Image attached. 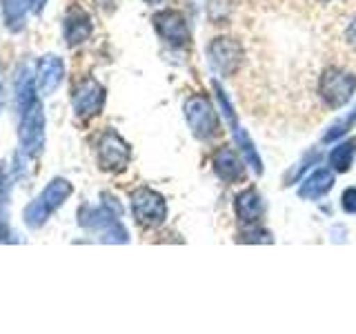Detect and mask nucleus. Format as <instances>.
Returning <instances> with one entry per match:
<instances>
[{
    "instance_id": "f257e3e1",
    "label": "nucleus",
    "mask_w": 356,
    "mask_h": 334,
    "mask_svg": "<svg viewBox=\"0 0 356 334\" xmlns=\"http://www.w3.org/2000/svg\"><path fill=\"white\" fill-rule=\"evenodd\" d=\"M120 207L114 196L103 194V203L100 205H83L78 209V223L89 234L98 237L100 243H129V232L122 225Z\"/></svg>"
},
{
    "instance_id": "f03ea898",
    "label": "nucleus",
    "mask_w": 356,
    "mask_h": 334,
    "mask_svg": "<svg viewBox=\"0 0 356 334\" xmlns=\"http://www.w3.org/2000/svg\"><path fill=\"white\" fill-rule=\"evenodd\" d=\"M74 194V183L67 181L63 176H56L51 181L44 185L42 192L27 203V207L22 209V223L29 228V230H40L44 223L51 218V214H56L63 205L65 200Z\"/></svg>"
},
{
    "instance_id": "7ed1b4c3",
    "label": "nucleus",
    "mask_w": 356,
    "mask_h": 334,
    "mask_svg": "<svg viewBox=\"0 0 356 334\" xmlns=\"http://www.w3.org/2000/svg\"><path fill=\"white\" fill-rule=\"evenodd\" d=\"M211 89H214V94H216V103H218L220 116L227 120V125L232 129V136H234V143H236V150L241 152L245 163H248L252 170H254V174L261 176L263 174V159H261L259 150H256V145H254L252 136L248 134V129L241 125L236 111H234V107H232V100L227 98L225 92H222V87L218 85V81L211 83Z\"/></svg>"
},
{
    "instance_id": "20e7f679",
    "label": "nucleus",
    "mask_w": 356,
    "mask_h": 334,
    "mask_svg": "<svg viewBox=\"0 0 356 334\" xmlns=\"http://www.w3.org/2000/svg\"><path fill=\"white\" fill-rule=\"evenodd\" d=\"M44 141H47V132H44V109L40 100L20 111V122H18V143L20 152L27 159H38L44 152Z\"/></svg>"
},
{
    "instance_id": "39448f33",
    "label": "nucleus",
    "mask_w": 356,
    "mask_h": 334,
    "mask_svg": "<svg viewBox=\"0 0 356 334\" xmlns=\"http://www.w3.org/2000/svg\"><path fill=\"white\" fill-rule=\"evenodd\" d=\"M185 120L189 129H192L194 138L198 141H211L218 136L220 132V111L211 105V100L205 94H194L185 100L183 105Z\"/></svg>"
},
{
    "instance_id": "423d86ee",
    "label": "nucleus",
    "mask_w": 356,
    "mask_h": 334,
    "mask_svg": "<svg viewBox=\"0 0 356 334\" xmlns=\"http://www.w3.org/2000/svg\"><path fill=\"white\" fill-rule=\"evenodd\" d=\"M131 216L143 230H156L167 221V200L161 192L140 185L129 194Z\"/></svg>"
},
{
    "instance_id": "0eeeda50",
    "label": "nucleus",
    "mask_w": 356,
    "mask_h": 334,
    "mask_svg": "<svg viewBox=\"0 0 356 334\" xmlns=\"http://www.w3.org/2000/svg\"><path fill=\"white\" fill-rule=\"evenodd\" d=\"M356 94V76L341 67H325L318 78V96L330 109H341Z\"/></svg>"
},
{
    "instance_id": "6e6552de",
    "label": "nucleus",
    "mask_w": 356,
    "mask_h": 334,
    "mask_svg": "<svg viewBox=\"0 0 356 334\" xmlns=\"http://www.w3.org/2000/svg\"><path fill=\"white\" fill-rule=\"evenodd\" d=\"M96 161L100 170L109 174H118L122 170H127V165L131 161L129 143L114 127L105 129L96 143Z\"/></svg>"
},
{
    "instance_id": "1a4fd4ad",
    "label": "nucleus",
    "mask_w": 356,
    "mask_h": 334,
    "mask_svg": "<svg viewBox=\"0 0 356 334\" xmlns=\"http://www.w3.org/2000/svg\"><path fill=\"white\" fill-rule=\"evenodd\" d=\"M207 61L214 74L229 78L241 70V65L245 61L243 45L236 38L218 36L207 45Z\"/></svg>"
},
{
    "instance_id": "9d476101",
    "label": "nucleus",
    "mask_w": 356,
    "mask_h": 334,
    "mask_svg": "<svg viewBox=\"0 0 356 334\" xmlns=\"http://www.w3.org/2000/svg\"><path fill=\"white\" fill-rule=\"evenodd\" d=\"M154 29L159 38L174 49H185L192 45V31L183 11L178 9H161L152 16Z\"/></svg>"
},
{
    "instance_id": "9b49d317",
    "label": "nucleus",
    "mask_w": 356,
    "mask_h": 334,
    "mask_svg": "<svg viewBox=\"0 0 356 334\" xmlns=\"http://www.w3.org/2000/svg\"><path fill=\"white\" fill-rule=\"evenodd\" d=\"M72 109L78 118L89 120L96 118L100 111L105 109L107 103V89L100 85L96 78L87 76L83 81H78L72 89Z\"/></svg>"
},
{
    "instance_id": "f8f14e48",
    "label": "nucleus",
    "mask_w": 356,
    "mask_h": 334,
    "mask_svg": "<svg viewBox=\"0 0 356 334\" xmlns=\"http://www.w3.org/2000/svg\"><path fill=\"white\" fill-rule=\"evenodd\" d=\"M234 212L238 223L245 225H259L265 216V200L256 187H245L234 196Z\"/></svg>"
},
{
    "instance_id": "ddd939ff",
    "label": "nucleus",
    "mask_w": 356,
    "mask_h": 334,
    "mask_svg": "<svg viewBox=\"0 0 356 334\" xmlns=\"http://www.w3.org/2000/svg\"><path fill=\"white\" fill-rule=\"evenodd\" d=\"M211 165H214V174L220 178L222 183H243L248 178V172H245V159L241 156V152H234L232 148H220L214 159H211Z\"/></svg>"
},
{
    "instance_id": "4468645a",
    "label": "nucleus",
    "mask_w": 356,
    "mask_h": 334,
    "mask_svg": "<svg viewBox=\"0 0 356 334\" xmlns=\"http://www.w3.org/2000/svg\"><path fill=\"white\" fill-rule=\"evenodd\" d=\"M36 81H38V89L49 96L58 89L65 81V63L58 54H44L36 63Z\"/></svg>"
},
{
    "instance_id": "2eb2a0df",
    "label": "nucleus",
    "mask_w": 356,
    "mask_h": 334,
    "mask_svg": "<svg viewBox=\"0 0 356 334\" xmlns=\"http://www.w3.org/2000/svg\"><path fill=\"white\" fill-rule=\"evenodd\" d=\"M94 33V22L92 16L83 9H70L63 20V38L67 42V47H78V45L87 42Z\"/></svg>"
},
{
    "instance_id": "dca6fc26",
    "label": "nucleus",
    "mask_w": 356,
    "mask_h": 334,
    "mask_svg": "<svg viewBox=\"0 0 356 334\" xmlns=\"http://www.w3.org/2000/svg\"><path fill=\"white\" fill-rule=\"evenodd\" d=\"M334 187V170L332 167H318L309 176H305L298 185V196L303 200H318L327 196Z\"/></svg>"
},
{
    "instance_id": "f3484780",
    "label": "nucleus",
    "mask_w": 356,
    "mask_h": 334,
    "mask_svg": "<svg viewBox=\"0 0 356 334\" xmlns=\"http://www.w3.org/2000/svg\"><path fill=\"white\" fill-rule=\"evenodd\" d=\"M36 87H38L36 70L31 72L29 65H22L16 72V109H18V114L22 109H27L33 100H38Z\"/></svg>"
},
{
    "instance_id": "a211bd4d",
    "label": "nucleus",
    "mask_w": 356,
    "mask_h": 334,
    "mask_svg": "<svg viewBox=\"0 0 356 334\" xmlns=\"http://www.w3.org/2000/svg\"><path fill=\"white\" fill-rule=\"evenodd\" d=\"M31 9V0H0L5 27L11 33H18L27 25V11Z\"/></svg>"
},
{
    "instance_id": "6ab92c4d",
    "label": "nucleus",
    "mask_w": 356,
    "mask_h": 334,
    "mask_svg": "<svg viewBox=\"0 0 356 334\" xmlns=\"http://www.w3.org/2000/svg\"><path fill=\"white\" fill-rule=\"evenodd\" d=\"M9 205H11V174L7 163L0 161V241H11L9 230Z\"/></svg>"
},
{
    "instance_id": "aec40b11",
    "label": "nucleus",
    "mask_w": 356,
    "mask_h": 334,
    "mask_svg": "<svg viewBox=\"0 0 356 334\" xmlns=\"http://www.w3.org/2000/svg\"><path fill=\"white\" fill-rule=\"evenodd\" d=\"M354 159H356V138H348L334 145L327 156V163L337 174H348L354 165Z\"/></svg>"
},
{
    "instance_id": "412c9836",
    "label": "nucleus",
    "mask_w": 356,
    "mask_h": 334,
    "mask_svg": "<svg viewBox=\"0 0 356 334\" xmlns=\"http://www.w3.org/2000/svg\"><path fill=\"white\" fill-rule=\"evenodd\" d=\"M238 243H274V234L270 230L259 225H245L238 234H236Z\"/></svg>"
},
{
    "instance_id": "4be33fe9",
    "label": "nucleus",
    "mask_w": 356,
    "mask_h": 334,
    "mask_svg": "<svg viewBox=\"0 0 356 334\" xmlns=\"http://www.w3.org/2000/svg\"><path fill=\"white\" fill-rule=\"evenodd\" d=\"M354 116L352 114H348L345 118H339L337 122H332L330 125V129L323 134V143H334V141H341L345 134H348L350 129H352V125H354Z\"/></svg>"
},
{
    "instance_id": "5701e85b",
    "label": "nucleus",
    "mask_w": 356,
    "mask_h": 334,
    "mask_svg": "<svg viewBox=\"0 0 356 334\" xmlns=\"http://www.w3.org/2000/svg\"><path fill=\"white\" fill-rule=\"evenodd\" d=\"M318 161H321V154H318V152H309V154L305 156V159L298 163V167H296V170H294L292 174H287V178H285V185H289V183L298 181V178H300V174L305 172V167H307V170H309V167L314 165V163H318Z\"/></svg>"
},
{
    "instance_id": "b1692460",
    "label": "nucleus",
    "mask_w": 356,
    "mask_h": 334,
    "mask_svg": "<svg viewBox=\"0 0 356 334\" xmlns=\"http://www.w3.org/2000/svg\"><path fill=\"white\" fill-rule=\"evenodd\" d=\"M341 209L345 214H356V185L343 189L341 194Z\"/></svg>"
},
{
    "instance_id": "393cba45",
    "label": "nucleus",
    "mask_w": 356,
    "mask_h": 334,
    "mask_svg": "<svg viewBox=\"0 0 356 334\" xmlns=\"http://www.w3.org/2000/svg\"><path fill=\"white\" fill-rule=\"evenodd\" d=\"M345 40H348L350 47L356 49V18L348 25V29H345Z\"/></svg>"
},
{
    "instance_id": "a878e982",
    "label": "nucleus",
    "mask_w": 356,
    "mask_h": 334,
    "mask_svg": "<svg viewBox=\"0 0 356 334\" xmlns=\"http://www.w3.org/2000/svg\"><path fill=\"white\" fill-rule=\"evenodd\" d=\"M47 3H49V0H31V11L36 16H40L44 11V7H47Z\"/></svg>"
},
{
    "instance_id": "bb28decb",
    "label": "nucleus",
    "mask_w": 356,
    "mask_h": 334,
    "mask_svg": "<svg viewBox=\"0 0 356 334\" xmlns=\"http://www.w3.org/2000/svg\"><path fill=\"white\" fill-rule=\"evenodd\" d=\"M3 105H5V87L3 81H0V114H3Z\"/></svg>"
},
{
    "instance_id": "cd10ccee",
    "label": "nucleus",
    "mask_w": 356,
    "mask_h": 334,
    "mask_svg": "<svg viewBox=\"0 0 356 334\" xmlns=\"http://www.w3.org/2000/svg\"><path fill=\"white\" fill-rule=\"evenodd\" d=\"M143 3H147V5H161V3H165V0H143Z\"/></svg>"
},
{
    "instance_id": "c85d7f7f",
    "label": "nucleus",
    "mask_w": 356,
    "mask_h": 334,
    "mask_svg": "<svg viewBox=\"0 0 356 334\" xmlns=\"http://www.w3.org/2000/svg\"><path fill=\"white\" fill-rule=\"evenodd\" d=\"M352 116H354V120H356V107L352 109Z\"/></svg>"
},
{
    "instance_id": "c756f323",
    "label": "nucleus",
    "mask_w": 356,
    "mask_h": 334,
    "mask_svg": "<svg viewBox=\"0 0 356 334\" xmlns=\"http://www.w3.org/2000/svg\"><path fill=\"white\" fill-rule=\"evenodd\" d=\"M321 3H330V0H321Z\"/></svg>"
}]
</instances>
